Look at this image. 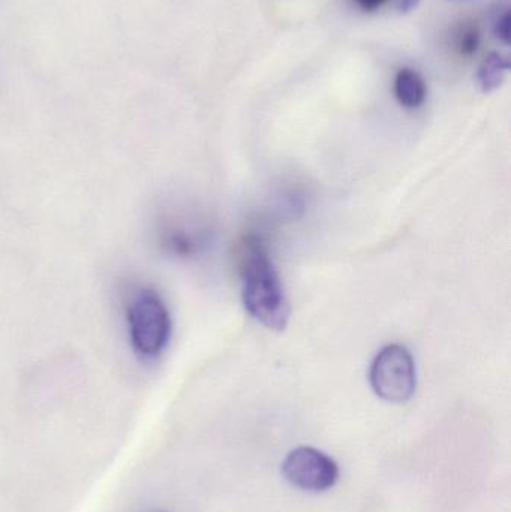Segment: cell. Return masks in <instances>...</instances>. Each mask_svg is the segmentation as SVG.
I'll return each instance as SVG.
<instances>
[{
	"instance_id": "cell-1",
	"label": "cell",
	"mask_w": 511,
	"mask_h": 512,
	"mask_svg": "<svg viewBox=\"0 0 511 512\" xmlns=\"http://www.w3.org/2000/svg\"><path fill=\"white\" fill-rule=\"evenodd\" d=\"M240 283L246 312L269 330H285L290 321V303L281 277L258 239L246 240L243 245Z\"/></svg>"
},
{
	"instance_id": "cell-2",
	"label": "cell",
	"mask_w": 511,
	"mask_h": 512,
	"mask_svg": "<svg viewBox=\"0 0 511 512\" xmlns=\"http://www.w3.org/2000/svg\"><path fill=\"white\" fill-rule=\"evenodd\" d=\"M126 324L132 348L144 360H155L171 337V316L158 292L135 289L126 303Z\"/></svg>"
},
{
	"instance_id": "cell-3",
	"label": "cell",
	"mask_w": 511,
	"mask_h": 512,
	"mask_svg": "<svg viewBox=\"0 0 511 512\" xmlns=\"http://www.w3.org/2000/svg\"><path fill=\"white\" fill-rule=\"evenodd\" d=\"M372 390L384 402L405 403L417 387L416 363L405 346L387 345L375 355L369 369Z\"/></svg>"
},
{
	"instance_id": "cell-4",
	"label": "cell",
	"mask_w": 511,
	"mask_h": 512,
	"mask_svg": "<svg viewBox=\"0 0 511 512\" xmlns=\"http://www.w3.org/2000/svg\"><path fill=\"white\" fill-rule=\"evenodd\" d=\"M285 480L303 492L321 493L333 489L339 480V466L332 457L312 447H297L282 460Z\"/></svg>"
},
{
	"instance_id": "cell-5",
	"label": "cell",
	"mask_w": 511,
	"mask_h": 512,
	"mask_svg": "<svg viewBox=\"0 0 511 512\" xmlns=\"http://www.w3.org/2000/svg\"><path fill=\"white\" fill-rule=\"evenodd\" d=\"M393 92L399 104L408 110H417L428 98L425 78L413 68H402L396 72Z\"/></svg>"
},
{
	"instance_id": "cell-6",
	"label": "cell",
	"mask_w": 511,
	"mask_h": 512,
	"mask_svg": "<svg viewBox=\"0 0 511 512\" xmlns=\"http://www.w3.org/2000/svg\"><path fill=\"white\" fill-rule=\"evenodd\" d=\"M510 69V62L507 56L492 51L477 71V83H479L482 92L491 93L497 90L506 80L507 72Z\"/></svg>"
},
{
	"instance_id": "cell-7",
	"label": "cell",
	"mask_w": 511,
	"mask_h": 512,
	"mask_svg": "<svg viewBox=\"0 0 511 512\" xmlns=\"http://www.w3.org/2000/svg\"><path fill=\"white\" fill-rule=\"evenodd\" d=\"M510 26L511 15L509 0H498L497 9L494 12V23H492V30H494L495 38L503 44H510Z\"/></svg>"
},
{
	"instance_id": "cell-8",
	"label": "cell",
	"mask_w": 511,
	"mask_h": 512,
	"mask_svg": "<svg viewBox=\"0 0 511 512\" xmlns=\"http://www.w3.org/2000/svg\"><path fill=\"white\" fill-rule=\"evenodd\" d=\"M480 41H482L480 30L474 26H465L459 30L458 36H456V48L462 56L471 57L479 50Z\"/></svg>"
},
{
	"instance_id": "cell-9",
	"label": "cell",
	"mask_w": 511,
	"mask_h": 512,
	"mask_svg": "<svg viewBox=\"0 0 511 512\" xmlns=\"http://www.w3.org/2000/svg\"><path fill=\"white\" fill-rule=\"evenodd\" d=\"M354 2H356L357 5H359V8H362L365 12H375L380 11L383 6L390 3V0H354Z\"/></svg>"
},
{
	"instance_id": "cell-10",
	"label": "cell",
	"mask_w": 511,
	"mask_h": 512,
	"mask_svg": "<svg viewBox=\"0 0 511 512\" xmlns=\"http://www.w3.org/2000/svg\"><path fill=\"white\" fill-rule=\"evenodd\" d=\"M390 3H393V8L396 11L402 12H411L413 9L417 8L419 5V0H390Z\"/></svg>"
}]
</instances>
